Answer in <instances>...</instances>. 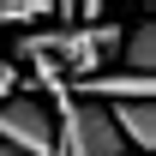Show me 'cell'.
Here are the masks:
<instances>
[{
	"label": "cell",
	"mask_w": 156,
	"mask_h": 156,
	"mask_svg": "<svg viewBox=\"0 0 156 156\" xmlns=\"http://www.w3.org/2000/svg\"><path fill=\"white\" fill-rule=\"evenodd\" d=\"M0 156H12V150H0Z\"/></svg>",
	"instance_id": "8"
},
{
	"label": "cell",
	"mask_w": 156,
	"mask_h": 156,
	"mask_svg": "<svg viewBox=\"0 0 156 156\" xmlns=\"http://www.w3.org/2000/svg\"><path fill=\"white\" fill-rule=\"evenodd\" d=\"M108 120H114L120 144H132V150H156V114H150V102H114Z\"/></svg>",
	"instance_id": "4"
},
{
	"label": "cell",
	"mask_w": 156,
	"mask_h": 156,
	"mask_svg": "<svg viewBox=\"0 0 156 156\" xmlns=\"http://www.w3.org/2000/svg\"><path fill=\"white\" fill-rule=\"evenodd\" d=\"M0 150H12V156H54V114H48V96L18 90V96L0 102Z\"/></svg>",
	"instance_id": "2"
},
{
	"label": "cell",
	"mask_w": 156,
	"mask_h": 156,
	"mask_svg": "<svg viewBox=\"0 0 156 156\" xmlns=\"http://www.w3.org/2000/svg\"><path fill=\"white\" fill-rule=\"evenodd\" d=\"M156 78H138V72H90L78 78V84H66V96L78 102H96V108H114V102H150Z\"/></svg>",
	"instance_id": "3"
},
{
	"label": "cell",
	"mask_w": 156,
	"mask_h": 156,
	"mask_svg": "<svg viewBox=\"0 0 156 156\" xmlns=\"http://www.w3.org/2000/svg\"><path fill=\"white\" fill-rule=\"evenodd\" d=\"M48 114H54V156H126V144H120L108 108L78 102V96H66V90H54Z\"/></svg>",
	"instance_id": "1"
},
{
	"label": "cell",
	"mask_w": 156,
	"mask_h": 156,
	"mask_svg": "<svg viewBox=\"0 0 156 156\" xmlns=\"http://www.w3.org/2000/svg\"><path fill=\"white\" fill-rule=\"evenodd\" d=\"M18 84H24L18 66H12V72H0V102H6V96H18Z\"/></svg>",
	"instance_id": "7"
},
{
	"label": "cell",
	"mask_w": 156,
	"mask_h": 156,
	"mask_svg": "<svg viewBox=\"0 0 156 156\" xmlns=\"http://www.w3.org/2000/svg\"><path fill=\"white\" fill-rule=\"evenodd\" d=\"M120 54H126V66H132L138 78H150V66H156V24L150 18H138L126 36H120ZM120 66V72H126Z\"/></svg>",
	"instance_id": "5"
},
{
	"label": "cell",
	"mask_w": 156,
	"mask_h": 156,
	"mask_svg": "<svg viewBox=\"0 0 156 156\" xmlns=\"http://www.w3.org/2000/svg\"><path fill=\"white\" fill-rule=\"evenodd\" d=\"M42 18H48V6H24V0L0 6V24H42Z\"/></svg>",
	"instance_id": "6"
}]
</instances>
